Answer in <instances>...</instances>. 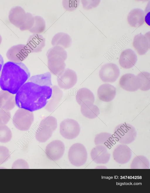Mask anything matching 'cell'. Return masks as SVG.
Listing matches in <instances>:
<instances>
[{"label":"cell","instance_id":"1","mask_svg":"<svg viewBox=\"0 0 150 193\" xmlns=\"http://www.w3.org/2000/svg\"><path fill=\"white\" fill-rule=\"evenodd\" d=\"M52 85L51 75L49 72L32 76L16 94V105L31 112L42 108L51 97Z\"/></svg>","mask_w":150,"mask_h":193},{"label":"cell","instance_id":"2","mask_svg":"<svg viewBox=\"0 0 150 193\" xmlns=\"http://www.w3.org/2000/svg\"><path fill=\"white\" fill-rule=\"evenodd\" d=\"M30 75L23 63L8 61L3 65L0 75V87L2 90L15 94Z\"/></svg>","mask_w":150,"mask_h":193},{"label":"cell","instance_id":"3","mask_svg":"<svg viewBox=\"0 0 150 193\" xmlns=\"http://www.w3.org/2000/svg\"><path fill=\"white\" fill-rule=\"evenodd\" d=\"M47 65L51 72L58 76L64 70L66 64L64 61L67 57V53L64 49L59 46H53L47 52Z\"/></svg>","mask_w":150,"mask_h":193},{"label":"cell","instance_id":"4","mask_svg":"<svg viewBox=\"0 0 150 193\" xmlns=\"http://www.w3.org/2000/svg\"><path fill=\"white\" fill-rule=\"evenodd\" d=\"M57 127L56 118L52 116L45 117L40 121L35 133V138L41 143L46 142L52 136Z\"/></svg>","mask_w":150,"mask_h":193},{"label":"cell","instance_id":"5","mask_svg":"<svg viewBox=\"0 0 150 193\" xmlns=\"http://www.w3.org/2000/svg\"><path fill=\"white\" fill-rule=\"evenodd\" d=\"M114 137L116 141L123 144H128L135 140L137 132L134 127L126 123L117 126L114 131Z\"/></svg>","mask_w":150,"mask_h":193},{"label":"cell","instance_id":"6","mask_svg":"<svg viewBox=\"0 0 150 193\" xmlns=\"http://www.w3.org/2000/svg\"><path fill=\"white\" fill-rule=\"evenodd\" d=\"M34 120L33 112L19 108L15 112L12 119L13 124L18 129L27 131L30 127Z\"/></svg>","mask_w":150,"mask_h":193},{"label":"cell","instance_id":"7","mask_svg":"<svg viewBox=\"0 0 150 193\" xmlns=\"http://www.w3.org/2000/svg\"><path fill=\"white\" fill-rule=\"evenodd\" d=\"M68 157L70 163L73 165L79 167L86 162L88 157L87 152L84 145L80 143H76L70 148Z\"/></svg>","mask_w":150,"mask_h":193},{"label":"cell","instance_id":"8","mask_svg":"<svg viewBox=\"0 0 150 193\" xmlns=\"http://www.w3.org/2000/svg\"><path fill=\"white\" fill-rule=\"evenodd\" d=\"M80 131L79 124L74 120L67 118L60 123V133L65 139L71 140L76 138L79 134Z\"/></svg>","mask_w":150,"mask_h":193},{"label":"cell","instance_id":"9","mask_svg":"<svg viewBox=\"0 0 150 193\" xmlns=\"http://www.w3.org/2000/svg\"><path fill=\"white\" fill-rule=\"evenodd\" d=\"M30 53L26 45L19 44L9 49L6 52V56L10 61L21 62L27 58Z\"/></svg>","mask_w":150,"mask_h":193},{"label":"cell","instance_id":"10","mask_svg":"<svg viewBox=\"0 0 150 193\" xmlns=\"http://www.w3.org/2000/svg\"><path fill=\"white\" fill-rule=\"evenodd\" d=\"M120 71L116 64L109 63L102 66L99 72L100 79L104 82H113L117 79Z\"/></svg>","mask_w":150,"mask_h":193},{"label":"cell","instance_id":"11","mask_svg":"<svg viewBox=\"0 0 150 193\" xmlns=\"http://www.w3.org/2000/svg\"><path fill=\"white\" fill-rule=\"evenodd\" d=\"M64 150L65 146L63 142L59 140H55L47 145L45 153L48 159L57 161L62 157Z\"/></svg>","mask_w":150,"mask_h":193},{"label":"cell","instance_id":"12","mask_svg":"<svg viewBox=\"0 0 150 193\" xmlns=\"http://www.w3.org/2000/svg\"><path fill=\"white\" fill-rule=\"evenodd\" d=\"M57 81L59 87L67 89L72 88L76 83L77 76L74 71L67 68L57 77Z\"/></svg>","mask_w":150,"mask_h":193},{"label":"cell","instance_id":"13","mask_svg":"<svg viewBox=\"0 0 150 193\" xmlns=\"http://www.w3.org/2000/svg\"><path fill=\"white\" fill-rule=\"evenodd\" d=\"M114 160L117 163L123 165L128 163L132 156L130 149L126 145L120 144L114 148L112 152Z\"/></svg>","mask_w":150,"mask_h":193},{"label":"cell","instance_id":"14","mask_svg":"<svg viewBox=\"0 0 150 193\" xmlns=\"http://www.w3.org/2000/svg\"><path fill=\"white\" fill-rule=\"evenodd\" d=\"M120 87L129 92H135L139 89L141 84L139 78L132 73H127L122 75L119 81Z\"/></svg>","mask_w":150,"mask_h":193},{"label":"cell","instance_id":"15","mask_svg":"<svg viewBox=\"0 0 150 193\" xmlns=\"http://www.w3.org/2000/svg\"><path fill=\"white\" fill-rule=\"evenodd\" d=\"M92 160L97 164H105L109 161L110 154L107 148L101 145H97L93 148L90 152Z\"/></svg>","mask_w":150,"mask_h":193},{"label":"cell","instance_id":"16","mask_svg":"<svg viewBox=\"0 0 150 193\" xmlns=\"http://www.w3.org/2000/svg\"><path fill=\"white\" fill-rule=\"evenodd\" d=\"M149 32L145 35L140 33L134 37L133 46L140 55L145 54L150 48Z\"/></svg>","mask_w":150,"mask_h":193},{"label":"cell","instance_id":"17","mask_svg":"<svg viewBox=\"0 0 150 193\" xmlns=\"http://www.w3.org/2000/svg\"><path fill=\"white\" fill-rule=\"evenodd\" d=\"M45 39L40 34H33L29 37L26 45L30 53H39L45 46Z\"/></svg>","mask_w":150,"mask_h":193},{"label":"cell","instance_id":"18","mask_svg":"<svg viewBox=\"0 0 150 193\" xmlns=\"http://www.w3.org/2000/svg\"><path fill=\"white\" fill-rule=\"evenodd\" d=\"M26 17V13L21 6H16L12 7L8 14L10 22L17 28L20 27L23 23Z\"/></svg>","mask_w":150,"mask_h":193},{"label":"cell","instance_id":"19","mask_svg":"<svg viewBox=\"0 0 150 193\" xmlns=\"http://www.w3.org/2000/svg\"><path fill=\"white\" fill-rule=\"evenodd\" d=\"M137 60V56L134 51L131 49H127L121 53L119 63L122 68L128 69L134 66Z\"/></svg>","mask_w":150,"mask_h":193},{"label":"cell","instance_id":"20","mask_svg":"<svg viewBox=\"0 0 150 193\" xmlns=\"http://www.w3.org/2000/svg\"><path fill=\"white\" fill-rule=\"evenodd\" d=\"M116 94V88L109 84H105L101 85L97 90V95L99 99L105 102L112 101Z\"/></svg>","mask_w":150,"mask_h":193},{"label":"cell","instance_id":"21","mask_svg":"<svg viewBox=\"0 0 150 193\" xmlns=\"http://www.w3.org/2000/svg\"><path fill=\"white\" fill-rule=\"evenodd\" d=\"M145 14L144 11L139 8L134 9L129 13L127 17L128 24L133 27H139L144 23Z\"/></svg>","mask_w":150,"mask_h":193},{"label":"cell","instance_id":"22","mask_svg":"<svg viewBox=\"0 0 150 193\" xmlns=\"http://www.w3.org/2000/svg\"><path fill=\"white\" fill-rule=\"evenodd\" d=\"M16 102L14 94L9 92L1 90L0 91V108L9 111L15 106Z\"/></svg>","mask_w":150,"mask_h":193},{"label":"cell","instance_id":"23","mask_svg":"<svg viewBox=\"0 0 150 193\" xmlns=\"http://www.w3.org/2000/svg\"><path fill=\"white\" fill-rule=\"evenodd\" d=\"M81 114L87 118L91 119L95 118L100 114L99 108L91 101H85L81 104Z\"/></svg>","mask_w":150,"mask_h":193},{"label":"cell","instance_id":"24","mask_svg":"<svg viewBox=\"0 0 150 193\" xmlns=\"http://www.w3.org/2000/svg\"><path fill=\"white\" fill-rule=\"evenodd\" d=\"M114 137L111 133L106 132L97 134L95 137V145L104 146L107 148H110L115 143Z\"/></svg>","mask_w":150,"mask_h":193},{"label":"cell","instance_id":"25","mask_svg":"<svg viewBox=\"0 0 150 193\" xmlns=\"http://www.w3.org/2000/svg\"><path fill=\"white\" fill-rule=\"evenodd\" d=\"M72 39L68 34L59 32L55 34L51 40V44L53 46H59L64 48L69 47L72 44Z\"/></svg>","mask_w":150,"mask_h":193},{"label":"cell","instance_id":"26","mask_svg":"<svg viewBox=\"0 0 150 193\" xmlns=\"http://www.w3.org/2000/svg\"><path fill=\"white\" fill-rule=\"evenodd\" d=\"M76 98L77 102L80 105L85 101H88L93 103L95 100L93 92L86 88L80 89L78 90Z\"/></svg>","mask_w":150,"mask_h":193},{"label":"cell","instance_id":"27","mask_svg":"<svg viewBox=\"0 0 150 193\" xmlns=\"http://www.w3.org/2000/svg\"><path fill=\"white\" fill-rule=\"evenodd\" d=\"M150 164L148 158L143 155L135 156L133 159L130 165L131 169H149Z\"/></svg>","mask_w":150,"mask_h":193},{"label":"cell","instance_id":"28","mask_svg":"<svg viewBox=\"0 0 150 193\" xmlns=\"http://www.w3.org/2000/svg\"><path fill=\"white\" fill-rule=\"evenodd\" d=\"M34 22L32 28L28 31L33 34H40L45 30L46 23L44 18L39 16H34Z\"/></svg>","mask_w":150,"mask_h":193},{"label":"cell","instance_id":"29","mask_svg":"<svg viewBox=\"0 0 150 193\" xmlns=\"http://www.w3.org/2000/svg\"><path fill=\"white\" fill-rule=\"evenodd\" d=\"M140 80L141 87L139 89L143 91L150 89V74L147 72H142L137 75Z\"/></svg>","mask_w":150,"mask_h":193},{"label":"cell","instance_id":"30","mask_svg":"<svg viewBox=\"0 0 150 193\" xmlns=\"http://www.w3.org/2000/svg\"><path fill=\"white\" fill-rule=\"evenodd\" d=\"M12 137V132L6 125H0V142L6 143L9 142Z\"/></svg>","mask_w":150,"mask_h":193},{"label":"cell","instance_id":"31","mask_svg":"<svg viewBox=\"0 0 150 193\" xmlns=\"http://www.w3.org/2000/svg\"><path fill=\"white\" fill-rule=\"evenodd\" d=\"M34 22V16L29 12L26 13V17L23 23L19 28L22 31L29 30L33 27Z\"/></svg>","mask_w":150,"mask_h":193},{"label":"cell","instance_id":"32","mask_svg":"<svg viewBox=\"0 0 150 193\" xmlns=\"http://www.w3.org/2000/svg\"><path fill=\"white\" fill-rule=\"evenodd\" d=\"M79 0H63L62 5L63 8L66 10L72 11L76 10L79 6Z\"/></svg>","mask_w":150,"mask_h":193},{"label":"cell","instance_id":"33","mask_svg":"<svg viewBox=\"0 0 150 193\" xmlns=\"http://www.w3.org/2000/svg\"><path fill=\"white\" fill-rule=\"evenodd\" d=\"M10 158V154L6 147L0 146V165L6 162Z\"/></svg>","mask_w":150,"mask_h":193},{"label":"cell","instance_id":"34","mask_svg":"<svg viewBox=\"0 0 150 193\" xmlns=\"http://www.w3.org/2000/svg\"><path fill=\"white\" fill-rule=\"evenodd\" d=\"M11 117V113L9 111L0 108V125L7 124L10 121Z\"/></svg>","mask_w":150,"mask_h":193},{"label":"cell","instance_id":"35","mask_svg":"<svg viewBox=\"0 0 150 193\" xmlns=\"http://www.w3.org/2000/svg\"><path fill=\"white\" fill-rule=\"evenodd\" d=\"M29 167L28 164L25 160L20 159L14 162L13 164L12 169H28Z\"/></svg>","mask_w":150,"mask_h":193},{"label":"cell","instance_id":"36","mask_svg":"<svg viewBox=\"0 0 150 193\" xmlns=\"http://www.w3.org/2000/svg\"><path fill=\"white\" fill-rule=\"evenodd\" d=\"M4 63V60L2 56L0 54V74Z\"/></svg>","mask_w":150,"mask_h":193},{"label":"cell","instance_id":"37","mask_svg":"<svg viewBox=\"0 0 150 193\" xmlns=\"http://www.w3.org/2000/svg\"><path fill=\"white\" fill-rule=\"evenodd\" d=\"M2 40V38L1 35H0V45L1 44V43Z\"/></svg>","mask_w":150,"mask_h":193}]
</instances>
